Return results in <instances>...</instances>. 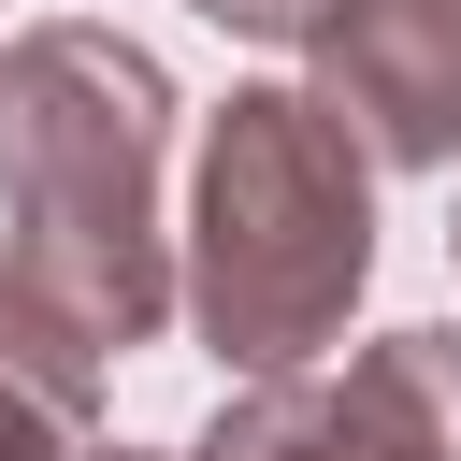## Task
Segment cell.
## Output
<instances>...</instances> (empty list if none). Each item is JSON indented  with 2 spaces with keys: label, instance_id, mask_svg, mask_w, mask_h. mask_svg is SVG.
<instances>
[{
  "label": "cell",
  "instance_id": "6",
  "mask_svg": "<svg viewBox=\"0 0 461 461\" xmlns=\"http://www.w3.org/2000/svg\"><path fill=\"white\" fill-rule=\"evenodd\" d=\"M86 461H187V447H86Z\"/></svg>",
  "mask_w": 461,
  "mask_h": 461
},
{
  "label": "cell",
  "instance_id": "7",
  "mask_svg": "<svg viewBox=\"0 0 461 461\" xmlns=\"http://www.w3.org/2000/svg\"><path fill=\"white\" fill-rule=\"evenodd\" d=\"M447 259H461V216H447Z\"/></svg>",
  "mask_w": 461,
  "mask_h": 461
},
{
  "label": "cell",
  "instance_id": "2",
  "mask_svg": "<svg viewBox=\"0 0 461 461\" xmlns=\"http://www.w3.org/2000/svg\"><path fill=\"white\" fill-rule=\"evenodd\" d=\"M360 288H375V158L303 86H230L202 115L173 303L202 317V346L245 389H274V375H317L346 346Z\"/></svg>",
  "mask_w": 461,
  "mask_h": 461
},
{
  "label": "cell",
  "instance_id": "3",
  "mask_svg": "<svg viewBox=\"0 0 461 461\" xmlns=\"http://www.w3.org/2000/svg\"><path fill=\"white\" fill-rule=\"evenodd\" d=\"M187 461H461V331H375L346 375H274L230 389Z\"/></svg>",
  "mask_w": 461,
  "mask_h": 461
},
{
  "label": "cell",
  "instance_id": "5",
  "mask_svg": "<svg viewBox=\"0 0 461 461\" xmlns=\"http://www.w3.org/2000/svg\"><path fill=\"white\" fill-rule=\"evenodd\" d=\"M86 447H101V360L29 288H0V461H86Z\"/></svg>",
  "mask_w": 461,
  "mask_h": 461
},
{
  "label": "cell",
  "instance_id": "1",
  "mask_svg": "<svg viewBox=\"0 0 461 461\" xmlns=\"http://www.w3.org/2000/svg\"><path fill=\"white\" fill-rule=\"evenodd\" d=\"M173 72L86 14H43L0 43V288H29L86 360L158 346L173 317Z\"/></svg>",
  "mask_w": 461,
  "mask_h": 461
},
{
  "label": "cell",
  "instance_id": "4",
  "mask_svg": "<svg viewBox=\"0 0 461 461\" xmlns=\"http://www.w3.org/2000/svg\"><path fill=\"white\" fill-rule=\"evenodd\" d=\"M317 115L389 173H461V0H317Z\"/></svg>",
  "mask_w": 461,
  "mask_h": 461
}]
</instances>
